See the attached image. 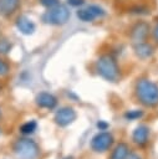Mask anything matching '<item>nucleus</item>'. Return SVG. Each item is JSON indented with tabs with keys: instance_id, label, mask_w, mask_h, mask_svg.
Returning <instances> with one entry per match:
<instances>
[{
	"instance_id": "f257e3e1",
	"label": "nucleus",
	"mask_w": 158,
	"mask_h": 159,
	"mask_svg": "<svg viewBox=\"0 0 158 159\" xmlns=\"http://www.w3.org/2000/svg\"><path fill=\"white\" fill-rule=\"evenodd\" d=\"M134 93L142 106L147 108H154L158 106V84L149 78H139L136 82Z\"/></svg>"
},
{
	"instance_id": "f03ea898",
	"label": "nucleus",
	"mask_w": 158,
	"mask_h": 159,
	"mask_svg": "<svg viewBox=\"0 0 158 159\" xmlns=\"http://www.w3.org/2000/svg\"><path fill=\"white\" fill-rule=\"evenodd\" d=\"M96 71L97 73L106 81L116 83L121 78V70L116 61V58L109 55L105 53L101 55L96 61Z\"/></svg>"
},
{
	"instance_id": "7ed1b4c3",
	"label": "nucleus",
	"mask_w": 158,
	"mask_h": 159,
	"mask_svg": "<svg viewBox=\"0 0 158 159\" xmlns=\"http://www.w3.org/2000/svg\"><path fill=\"white\" fill-rule=\"evenodd\" d=\"M70 10L66 5L58 4L51 9H47L42 16H41V21L46 25H52V26H60V25H65L68 20H70Z\"/></svg>"
},
{
	"instance_id": "20e7f679",
	"label": "nucleus",
	"mask_w": 158,
	"mask_h": 159,
	"mask_svg": "<svg viewBox=\"0 0 158 159\" xmlns=\"http://www.w3.org/2000/svg\"><path fill=\"white\" fill-rule=\"evenodd\" d=\"M12 152L20 159H36L40 154V148L30 138H19L12 144Z\"/></svg>"
},
{
	"instance_id": "39448f33",
	"label": "nucleus",
	"mask_w": 158,
	"mask_h": 159,
	"mask_svg": "<svg viewBox=\"0 0 158 159\" xmlns=\"http://www.w3.org/2000/svg\"><path fill=\"white\" fill-rule=\"evenodd\" d=\"M113 143H114L113 135L111 133L103 130V132H100V133H97L96 135L92 137L90 145H91V149L93 152H96V153H103V152L109 150L112 148Z\"/></svg>"
},
{
	"instance_id": "423d86ee",
	"label": "nucleus",
	"mask_w": 158,
	"mask_h": 159,
	"mask_svg": "<svg viewBox=\"0 0 158 159\" xmlns=\"http://www.w3.org/2000/svg\"><path fill=\"white\" fill-rule=\"evenodd\" d=\"M77 118V113L75 111L73 107L71 106H65L61 107L58 111H56L55 116H53V122L58 125V127H67L71 123H73Z\"/></svg>"
},
{
	"instance_id": "0eeeda50",
	"label": "nucleus",
	"mask_w": 158,
	"mask_h": 159,
	"mask_svg": "<svg viewBox=\"0 0 158 159\" xmlns=\"http://www.w3.org/2000/svg\"><path fill=\"white\" fill-rule=\"evenodd\" d=\"M149 31H151V25L147 21L143 20L137 21L129 29V39L133 41V43L146 41L147 37L149 36Z\"/></svg>"
},
{
	"instance_id": "6e6552de",
	"label": "nucleus",
	"mask_w": 158,
	"mask_h": 159,
	"mask_svg": "<svg viewBox=\"0 0 158 159\" xmlns=\"http://www.w3.org/2000/svg\"><path fill=\"white\" fill-rule=\"evenodd\" d=\"M105 15H106V11L98 5H90L77 11V17L83 22H92L97 17H102Z\"/></svg>"
},
{
	"instance_id": "1a4fd4ad",
	"label": "nucleus",
	"mask_w": 158,
	"mask_h": 159,
	"mask_svg": "<svg viewBox=\"0 0 158 159\" xmlns=\"http://www.w3.org/2000/svg\"><path fill=\"white\" fill-rule=\"evenodd\" d=\"M35 103L37 107L42 108V109H49V111H52L56 108L57 106V98L52 94V93H49V92H40L36 94L35 97Z\"/></svg>"
},
{
	"instance_id": "9d476101",
	"label": "nucleus",
	"mask_w": 158,
	"mask_h": 159,
	"mask_svg": "<svg viewBox=\"0 0 158 159\" xmlns=\"http://www.w3.org/2000/svg\"><path fill=\"white\" fill-rule=\"evenodd\" d=\"M21 7V0H0V16L11 17Z\"/></svg>"
},
{
	"instance_id": "9b49d317",
	"label": "nucleus",
	"mask_w": 158,
	"mask_h": 159,
	"mask_svg": "<svg viewBox=\"0 0 158 159\" xmlns=\"http://www.w3.org/2000/svg\"><path fill=\"white\" fill-rule=\"evenodd\" d=\"M15 26L19 30V32H21L22 35H32L36 30V25L34 24V21L31 19H29L25 15H20L16 17L15 20Z\"/></svg>"
},
{
	"instance_id": "f8f14e48",
	"label": "nucleus",
	"mask_w": 158,
	"mask_h": 159,
	"mask_svg": "<svg viewBox=\"0 0 158 159\" xmlns=\"http://www.w3.org/2000/svg\"><path fill=\"white\" fill-rule=\"evenodd\" d=\"M132 140L136 145L143 147L149 140V128L146 124H139L134 128L132 133Z\"/></svg>"
},
{
	"instance_id": "ddd939ff",
	"label": "nucleus",
	"mask_w": 158,
	"mask_h": 159,
	"mask_svg": "<svg viewBox=\"0 0 158 159\" xmlns=\"http://www.w3.org/2000/svg\"><path fill=\"white\" fill-rule=\"evenodd\" d=\"M133 51H134V55L141 58V60H147L149 57H152L153 52H154V48L153 46L147 42V41H142V42H136L133 43Z\"/></svg>"
},
{
	"instance_id": "4468645a",
	"label": "nucleus",
	"mask_w": 158,
	"mask_h": 159,
	"mask_svg": "<svg viewBox=\"0 0 158 159\" xmlns=\"http://www.w3.org/2000/svg\"><path fill=\"white\" fill-rule=\"evenodd\" d=\"M129 150H131L129 145L124 142H121L113 148L109 159H127V157L129 154Z\"/></svg>"
},
{
	"instance_id": "2eb2a0df",
	"label": "nucleus",
	"mask_w": 158,
	"mask_h": 159,
	"mask_svg": "<svg viewBox=\"0 0 158 159\" xmlns=\"http://www.w3.org/2000/svg\"><path fill=\"white\" fill-rule=\"evenodd\" d=\"M37 129V122L35 119H31V120H27L25 123H22L19 128L20 133L24 134V135H30L32 133H35Z\"/></svg>"
},
{
	"instance_id": "dca6fc26",
	"label": "nucleus",
	"mask_w": 158,
	"mask_h": 159,
	"mask_svg": "<svg viewBox=\"0 0 158 159\" xmlns=\"http://www.w3.org/2000/svg\"><path fill=\"white\" fill-rule=\"evenodd\" d=\"M12 50V42L6 37L0 35V56H6Z\"/></svg>"
},
{
	"instance_id": "f3484780",
	"label": "nucleus",
	"mask_w": 158,
	"mask_h": 159,
	"mask_svg": "<svg viewBox=\"0 0 158 159\" xmlns=\"http://www.w3.org/2000/svg\"><path fill=\"white\" fill-rule=\"evenodd\" d=\"M10 71H11L10 63L2 56H0V78L1 77H6L10 73Z\"/></svg>"
},
{
	"instance_id": "a211bd4d",
	"label": "nucleus",
	"mask_w": 158,
	"mask_h": 159,
	"mask_svg": "<svg viewBox=\"0 0 158 159\" xmlns=\"http://www.w3.org/2000/svg\"><path fill=\"white\" fill-rule=\"evenodd\" d=\"M142 117H143V111L142 109H132V111H127L124 113V118L127 120H137Z\"/></svg>"
},
{
	"instance_id": "6ab92c4d",
	"label": "nucleus",
	"mask_w": 158,
	"mask_h": 159,
	"mask_svg": "<svg viewBox=\"0 0 158 159\" xmlns=\"http://www.w3.org/2000/svg\"><path fill=\"white\" fill-rule=\"evenodd\" d=\"M39 2H40L44 7L51 9V7L56 6V5H58V4H60V0H39Z\"/></svg>"
},
{
	"instance_id": "aec40b11",
	"label": "nucleus",
	"mask_w": 158,
	"mask_h": 159,
	"mask_svg": "<svg viewBox=\"0 0 158 159\" xmlns=\"http://www.w3.org/2000/svg\"><path fill=\"white\" fill-rule=\"evenodd\" d=\"M96 125H97V128H98L100 130H107L108 127H109V124H108L106 120H98Z\"/></svg>"
},
{
	"instance_id": "412c9836",
	"label": "nucleus",
	"mask_w": 158,
	"mask_h": 159,
	"mask_svg": "<svg viewBox=\"0 0 158 159\" xmlns=\"http://www.w3.org/2000/svg\"><path fill=\"white\" fill-rule=\"evenodd\" d=\"M67 4L77 7V6H82L85 4V0H67Z\"/></svg>"
},
{
	"instance_id": "4be33fe9",
	"label": "nucleus",
	"mask_w": 158,
	"mask_h": 159,
	"mask_svg": "<svg viewBox=\"0 0 158 159\" xmlns=\"http://www.w3.org/2000/svg\"><path fill=\"white\" fill-rule=\"evenodd\" d=\"M152 34H153V39H154V41L158 43V21L156 22V26H154Z\"/></svg>"
},
{
	"instance_id": "5701e85b",
	"label": "nucleus",
	"mask_w": 158,
	"mask_h": 159,
	"mask_svg": "<svg viewBox=\"0 0 158 159\" xmlns=\"http://www.w3.org/2000/svg\"><path fill=\"white\" fill-rule=\"evenodd\" d=\"M127 159H143V158H142L138 153H131V152H129V154H128Z\"/></svg>"
},
{
	"instance_id": "b1692460",
	"label": "nucleus",
	"mask_w": 158,
	"mask_h": 159,
	"mask_svg": "<svg viewBox=\"0 0 158 159\" xmlns=\"http://www.w3.org/2000/svg\"><path fill=\"white\" fill-rule=\"evenodd\" d=\"M1 91H2V84H1V82H0V93H1Z\"/></svg>"
},
{
	"instance_id": "393cba45",
	"label": "nucleus",
	"mask_w": 158,
	"mask_h": 159,
	"mask_svg": "<svg viewBox=\"0 0 158 159\" xmlns=\"http://www.w3.org/2000/svg\"><path fill=\"white\" fill-rule=\"evenodd\" d=\"M0 35H1V24H0Z\"/></svg>"
},
{
	"instance_id": "a878e982",
	"label": "nucleus",
	"mask_w": 158,
	"mask_h": 159,
	"mask_svg": "<svg viewBox=\"0 0 158 159\" xmlns=\"http://www.w3.org/2000/svg\"><path fill=\"white\" fill-rule=\"evenodd\" d=\"M66 159H72V158H71V157H67V158H66Z\"/></svg>"
},
{
	"instance_id": "bb28decb",
	"label": "nucleus",
	"mask_w": 158,
	"mask_h": 159,
	"mask_svg": "<svg viewBox=\"0 0 158 159\" xmlns=\"http://www.w3.org/2000/svg\"><path fill=\"white\" fill-rule=\"evenodd\" d=\"M0 117H1V109H0Z\"/></svg>"
},
{
	"instance_id": "cd10ccee",
	"label": "nucleus",
	"mask_w": 158,
	"mask_h": 159,
	"mask_svg": "<svg viewBox=\"0 0 158 159\" xmlns=\"http://www.w3.org/2000/svg\"><path fill=\"white\" fill-rule=\"evenodd\" d=\"M0 134H1V128H0Z\"/></svg>"
}]
</instances>
